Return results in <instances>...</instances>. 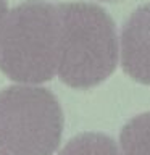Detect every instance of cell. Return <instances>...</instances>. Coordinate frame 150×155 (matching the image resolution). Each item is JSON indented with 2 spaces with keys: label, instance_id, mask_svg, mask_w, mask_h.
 <instances>
[{
  "label": "cell",
  "instance_id": "obj_1",
  "mask_svg": "<svg viewBox=\"0 0 150 155\" xmlns=\"http://www.w3.org/2000/svg\"><path fill=\"white\" fill-rule=\"evenodd\" d=\"M58 76L73 89H92L113 74L118 65V36L111 16L86 2L58 3Z\"/></svg>",
  "mask_w": 150,
  "mask_h": 155
},
{
  "label": "cell",
  "instance_id": "obj_2",
  "mask_svg": "<svg viewBox=\"0 0 150 155\" xmlns=\"http://www.w3.org/2000/svg\"><path fill=\"white\" fill-rule=\"evenodd\" d=\"M57 5L26 0L8 12L0 37V71L11 81L41 84L57 74L60 61Z\"/></svg>",
  "mask_w": 150,
  "mask_h": 155
},
{
  "label": "cell",
  "instance_id": "obj_3",
  "mask_svg": "<svg viewBox=\"0 0 150 155\" xmlns=\"http://www.w3.org/2000/svg\"><path fill=\"white\" fill-rule=\"evenodd\" d=\"M63 111L45 87L10 86L0 91V147L11 155H52L60 145Z\"/></svg>",
  "mask_w": 150,
  "mask_h": 155
},
{
  "label": "cell",
  "instance_id": "obj_4",
  "mask_svg": "<svg viewBox=\"0 0 150 155\" xmlns=\"http://www.w3.org/2000/svg\"><path fill=\"white\" fill-rule=\"evenodd\" d=\"M121 66L131 79L150 86V3L135 8L123 24Z\"/></svg>",
  "mask_w": 150,
  "mask_h": 155
},
{
  "label": "cell",
  "instance_id": "obj_5",
  "mask_svg": "<svg viewBox=\"0 0 150 155\" xmlns=\"http://www.w3.org/2000/svg\"><path fill=\"white\" fill-rule=\"evenodd\" d=\"M123 155H150V111L134 116L119 134Z\"/></svg>",
  "mask_w": 150,
  "mask_h": 155
},
{
  "label": "cell",
  "instance_id": "obj_6",
  "mask_svg": "<svg viewBox=\"0 0 150 155\" xmlns=\"http://www.w3.org/2000/svg\"><path fill=\"white\" fill-rule=\"evenodd\" d=\"M58 155H123L110 136L102 133H82L66 142Z\"/></svg>",
  "mask_w": 150,
  "mask_h": 155
},
{
  "label": "cell",
  "instance_id": "obj_7",
  "mask_svg": "<svg viewBox=\"0 0 150 155\" xmlns=\"http://www.w3.org/2000/svg\"><path fill=\"white\" fill-rule=\"evenodd\" d=\"M7 16H8V5H7V0H0V37H2V32H3V26H5V21H7Z\"/></svg>",
  "mask_w": 150,
  "mask_h": 155
},
{
  "label": "cell",
  "instance_id": "obj_8",
  "mask_svg": "<svg viewBox=\"0 0 150 155\" xmlns=\"http://www.w3.org/2000/svg\"><path fill=\"white\" fill-rule=\"evenodd\" d=\"M0 155H11V153L7 152V150H3V149H0Z\"/></svg>",
  "mask_w": 150,
  "mask_h": 155
},
{
  "label": "cell",
  "instance_id": "obj_9",
  "mask_svg": "<svg viewBox=\"0 0 150 155\" xmlns=\"http://www.w3.org/2000/svg\"><path fill=\"white\" fill-rule=\"evenodd\" d=\"M110 2H113V0H110Z\"/></svg>",
  "mask_w": 150,
  "mask_h": 155
}]
</instances>
